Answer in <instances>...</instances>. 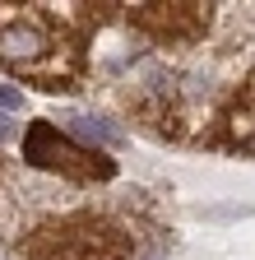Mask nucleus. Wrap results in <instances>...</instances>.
Returning a JSON list of instances; mask_svg holds the SVG:
<instances>
[{"instance_id": "nucleus-1", "label": "nucleus", "mask_w": 255, "mask_h": 260, "mask_svg": "<svg viewBox=\"0 0 255 260\" xmlns=\"http://www.w3.org/2000/svg\"><path fill=\"white\" fill-rule=\"evenodd\" d=\"M23 153H28V162H38V168H65V172H79V177H112V162L107 158L65 144L51 125H33Z\"/></svg>"}, {"instance_id": "nucleus-2", "label": "nucleus", "mask_w": 255, "mask_h": 260, "mask_svg": "<svg viewBox=\"0 0 255 260\" xmlns=\"http://www.w3.org/2000/svg\"><path fill=\"white\" fill-rule=\"evenodd\" d=\"M47 51H51L47 28H38L28 14H0V60L33 70Z\"/></svg>"}, {"instance_id": "nucleus-3", "label": "nucleus", "mask_w": 255, "mask_h": 260, "mask_svg": "<svg viewBox=\"0 0 255 260\" xmlns=\"http://www.w3.org/2000/svg\"><path fill=\"white\" fill-rule=\"evenodd\" d=\"M70 125H75V135L98 140V144H116V140H121V130H116L112 121H102V116H70Z\"/></svg>"}, {"instance_id": "nucleus-4", "label": "nucleus", "mask_w": 255, "mask_h": 260, "mask_svg": "<svg viewBox=\"0 0 255 260\" xmlns=\"http://www.w3.org/2000/svg\"><path fill=\"white\" fill-rule=\"evenodd\" d=\"M0 107H5V112H19V93L5 88V84H0Z\"/></svg>"}, {"instance_id": "nucleus-5", "label": "nucleus", "mask_w": 255, "mask_h": 260, "mask_svg": "<svg viewBox=\"0 0 255 260\" xmlns=\"http://www.w3.org/2000/svg\"><path fill=\"white\" fill-rule=\"evenodd\" d=\"M14 135V125H10V112H0V140H10Z\"/></svg>"}]
</instances>
